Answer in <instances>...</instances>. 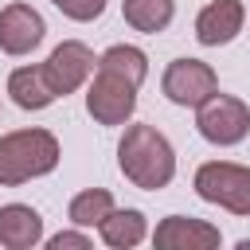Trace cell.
I'll list each match as a JSON object with an SVG mask.
<instances>
[{
  "label": "cell",
  "mask_w": 250,
  "mask_h": 250,
  "mask_svg": "<svg viewBox=\"0 0 250 250\" xmlns=\"http://www.w3.org/2000/svg\"><path fill=\"white\" fill-rule=\"evenodd\" d=\"M117 164H121L125 180L141 191H160L176 176V152H172L168 137L145 121L125 129V137L117 145Z\"/></svg>",
  "instance_id": "1"
},
{
  "label": "cell",
  "mask_w": 250,
  "mask_h": 250,
  "mask_svg": "<svg viewBox=\"0 0 250 250\" xmlns=\"http://www.w3.org/2000/svg\"><path fill=\"white\" fill-rule=\"evenodd\" d=\"M59 164V141L47 129H16L0 137V184L20 188L35 176L55 172Z\"/></svg>",
  "instance_id": "2"
},
{
  "label": "cell",
  "mask_w": 250,
  "mask_h": 250,
  "mask_svg": "<svg viewBox=\"0 0 250 250\" xmlns=\"http://www.w3.org/2000/svg\"><path fill=\"white\" fill-rule=\"evenodd\" d=\"M195 195L203 203L227 207L230 215H250V168L230 160L199 164L195 172Z\"/></svg>",
  "instance_id": "3"
},
{
  "label": "cell",
  "mask_w": 250,
  "mask_h": 250,
  "mask_svg": "<svg viewBox=\"0 0 250 250\" xmlns=\"http://www.w3.org/2000/svg\"><path fill=\"white\" fill-rule=\"evenodd\" d=\"M195 129L203 141L211 145H238L246 133H250V105L234 94H211L195 105Z\"/></svg>",
  "instance_id": "4"
},
{
  "label": "cell",
  "mask_w": 250,
  "mask_h": 250,
  "mask_svg": "<svg viewBox=\"0 0 250 250\" xmlns=\"http://www.w3.org/2000/svg\"><path fill=\"white\" fill-rule=\"evenodd\" d=\"M137 90L129 78L113 74V70H102L94 74L90 90H86V113L98 121V125H125L137 109Z\"/></svg>",
  "instance_id": "5"
},
{
  "label": "cell",
  "mask_w": 250,
  "mask_h": 250,
  "mask_svg": "<svg viewBox=\"0 0 250 250\" xmlns=\"http://www.w3.org/2000/svg\"><path fill=\"white\" fill-rule=\"evenodd\" d=\"M160 90H164V98L172 105L195 109L203 98H211L219 90V74L203 59H176V62H168V70L160 78Z\"/></svg>",
  "instance_id": "6"
},
{
  "label": "cell",
  "mask_w": 250,
  "mask_h": 250,
  "mask_svg": "<svg viewBox=\"0 0 250 250\" xmlns=\"http://www.w3.org/2000/svg\"><path fill=\"white\" fill-rule=\"evenodd\" d=\"M94 51L86 47V43H78V39H62L51 55H47V62H43V78L51 82V90L59 94V98H66V94H74L90 74H94Z\"/></svg>",
  "instance_id": "7"
},
{
  "label": "cell",
  "mask_w": 250,
  "mask_h": 250,
  "mask_svg": "<svg viewBox=\"0 0 250 250\" xmlns=\"http://www.w3.org/2000/svg\"><path fill=\"white\" fill-rule=\"evenodd\" d=\"M47 35L43 16L31 4H4L0 8V51L4 55H31Z\"/></svg>",
  "instance_id": "8"
},
{
  "label": "cell",
  "mask_w": 250,
  "mask_h": 250,
  "mask_svg": "<svg viewBox=\"0 0 250 250\" xmlns=\"http://www.w3.org/2000/svg\"><path fill=\"white\" fill-rule=\"evenodd\" d=\"M219 242H223L219 227L188 215H168L164 223H156V234H152L156 250H215Z\"/></svg>",
  "instance_id": "9"
},
{
  "label": "cell",
  "mask_w": 250,
  "mask_h": 250,
  "mask_svg": "<svg viewBox=\"0 0 250 250\" xmlns=\"http://www.w3.org/2000/svg\"><path fill=\"white\" fill-rule=\"evenodd\" d=\"M242 20H246L242 0H211L195 16V39L203 47H223L242 31Z\"/></svg>",
  "instance_id": "10"
},
{
  "label": "cell",
  "mask_w": 250,
  "mask_h": 250,
  "mask_svg": "<svg viewBox=\"0 0 250 250\" xmlns=\"http://www.w3.org/2000/svg\"><path fill=\"white\" fill-rule=\"evenodd\" d=\"M43 242V215L27 203H8L0 207V246L8 250H31Z\"/></svg>",
  "instance_id": "11"
},
{
  "label": "cell",
  "mask_w": 250,
  "mask_h": 250,
  "mask_svg": "<svg viewBox=\"0 0 250 250\" xmlns=\"http://www.w3.org/2000/svg\"><path fill=\"white\" fill-rule=\"evenodd\" d=\"M8 94H12V102H16L20 109H47V105L59 98V94L51 90V82L43 78V66H20V70H12Z\"/></svg>",
  "instance_id": "12"
},
{
  "label": "cell",
  "mask_w": 250,
  "mask_h": 250,
  "mask_svg": "<svg viewBox=\"0 0 250 250\" xmlns=\"http://www.w3.org/2000/svg\"><path fill=\"white\" fill-rule=\"evenodd\" d=\"M98 230H102V242H105V246H113V250H133V246L148 234V223H145V215L133 211V207H125V211L113 207V211L98 223Z\"/></svg>",
  "instance_id": "13"
},
{
  "label": "cell",
  "mask_w": 250,
  "mask_h": 250,
  "mask_svg": "<svg viewBox=\"0 0 250 250\" xmlns=\"http://www.w3.org/2000/svg\"><path fill=\"white\" fill-rule=\"evenodd\" d=\"M121 16L133 31H145V35H156L172 23L176 16V4L172 0H121Z\"/></svg>",
  "instance_id": "14"
},
{
  "label": "cell",
  "mask_w": 250,
  "mask_h": 250,
  "mask_svg": "<svg viewBox=\"0 0 250 250\" xmlns=\"http://www.w3.org/2000/svg\"><path fill=\"white\" fill-rule=\"evenodd\" d=\"M98 66H102V70H113V74H121V78H129L133 86H141V82L148 78V55H145L141 47H133V43H113L109 51H102Z\"/></svg>",
  "instance_id": "15"
},
{
  "label": "cell",
  "mask_w": 250,
  "mask_h": 250,
  "mask_svg": "<svg viewBox=\"0 0 250 250\" xmlns=\"http://www.w3.org/2000/svg\"><path fill=\"white\" fill-rule=\"evenodd\" d=\"M70 223L74 227H98L109 211H113V195L105 191V188H86V191H78L74 199H70Z\"/></svg>",
  "instance_id": "16"
},
{
  "label": "cell",
  "mask_w": 250,
  "mask_h": 250,
  "mask_svg": "<svg viewBox=\"0 0 250 250\" xmlns=\"http://www.w3.org/2000/svg\"><path fill=\"white\" fill-rule=\"evenodd\" d=\"M66 20H78V23H90L105 12V0H51Z\"/></svg>",
  "instance_id": "17"
},
{
  "label": "cell",
  "mask_w": 250,
  "mask_h": 250,
  "mask_svg": "<svg viewBox=\"0 0 250 250\" xmlns=\"http://www.w3.org/2000/svg\"><path fill=\"white\" fill-rule=\"evenodd\" d=\"M47 246H51V250H90V238L78 234V230H59Z\"/></svg>",
  "instance_id": "18"
}]
</instances>
